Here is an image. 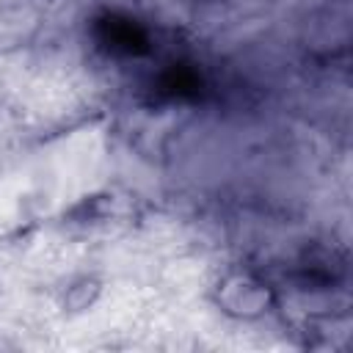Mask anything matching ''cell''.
Masks as SVG:
<instances>
[{
	"mask_svg": "<svg viewBox=\"0 0 353 353\" xmlns=\"http://www.w3.org/2000/svg\"><path fill=\"white\" fill-rule=\"evenodd\" d=\"M99 295H102V279L94 273H83L66 284L61 295V306L66 314H83L99 301Z\"/></svg>",
	"mask_w": 353,
	"mask_h": 353,
	"instance_id": "cell-2",
	"label": "cell"
},
{
	"mask_svg": "<svg viewBox=\"0 0 353 353\" xmlns=\"http://www.w3.org/2000/svg\"><path fill=\"white\" fill-rule=\"evenodd\" d=\"M212 303L226 317L248 323V320L265 317L273 309L276 295H273L270 284L262 281L259 276L245 273V270H229L212 287Z\"/></svg>",
	"mask_w": 353,
	"mask_h": 353,
	"instance_id": "cell-1",
	"label": "cell"
}]
</instances>
